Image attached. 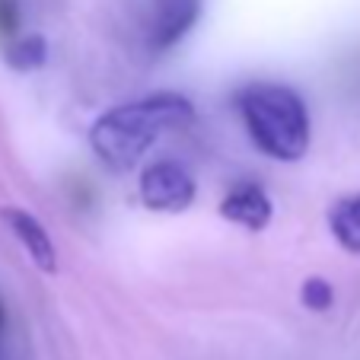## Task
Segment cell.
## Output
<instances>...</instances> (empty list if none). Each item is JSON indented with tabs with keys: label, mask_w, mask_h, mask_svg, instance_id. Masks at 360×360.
<instances>
[{
	"label": "cell",
	"mask_w": 360,
	"mask_h": 360,
	"mask_svg": "<svg viewBox=\"0 0 360 360\" xmlns=\"http://www.w3.org/2000/svg\"><path fill=\"white\" fill-rule=\"evenodd\" d=\"M0 220L10 226V233L16 236V243L26 249V255L32 259V265L45 274L58 271V249L51 243V233L41 226L39 217H32L22 207H4L0 211Z\"/></svg>",
	"instance_id": "cell-4"
},
{
	"label": "cell",
	"mask_w": 360,
	"mask_h": 360,
	"mask_svg": "<svg viewBox=\"0 0 360 360\" xmlns=\"http://www.w3.org/2000/svg\"><path fill=\"white\" fill-rule=\"evenodd\" d=\"M0 326H4V309H0Z\"/></svg>",
	"instance_id": "cell-10"
},
{
	"label": "cell",
	"mask_w": 360,
	"mask_h": 360,
	"mask_svg": "<svg viewBox=\"0 0 360 360\" xmlns=\"http://www.w3.org/2000/svg\"><path fill=\"white\" fill-rule=\"evenodd\" d=\"M198 16H201V0H160L153 26H150L153 48H172L179 39L188 35Z\"/></svg>",
	"instance_id": "cell-6"
},
{
	"label": "cell",
	"mask_w": 360,
	"mask_h": 360,
	"mask_svg": "<svg viewBox=\"0 0 360 360\" xmlns=\"http://www.w3.org/2000/svg\"><path fill=\"white\" fill-rule=\"evenodd\" d=\"M300 300H303L306 309L313 313H326L328 306L335 303V290L326 278H306L303 287H300Z\"/></svg>",
	"instance_id": "cell-9"
},
{
	"label": "cell",
	"mask_w": 360,
	"mask_h": 360,
	"mask_svg": "<svg viewBox=\"0 0 360 360\" xmlns=\"http://www.w3.org/2000/svg\"><path fill=\"white\" fill-rule=\"evenodd\" d=\"M48 61V45L41 35H26V39L13 41L7 48V64L20 74H29V70H39L41 64Z\"/></svg>",
	"instance_id": "cell-8"
},
{
	"label": "cell",
	"mask_w": 360,
	"mask_h": 360,
	"mask_svg": "<svg viewBox=\"0 0 360 360\" xmlns=\"http://www.w3.org/2000/svg\"><path fill=\"white\" fill-rule=\"evenodd\" d=\"M195 179L182 163L157 160L141 172V201L157 214H182L195 201Z\"/></svg>",
	"instance_id": "cell-3"
},
{
	"label": "cell",
	"mask_w": 360,
	"mask_h": 360,
	"mask_svg": "<svg viewBox=\"0 0 360 360\" xmlns=\"http://www.w3.org/2000/svg\"><path fill=\"white\" fill-rule=\"evenodd\" d=\"M335 243L351 255H360V195H347L328 211Z\"/></svg>",
	"instance_id": "cell-7"
},
{
	"label": "cell",
	"mask_w": 360,
	"mask_h": 360,
	"mask_svg": "<svg viewBox=\"0 0 360 360\" xmlns=\"http://www.w3.org/2000/svg\"><path fill=\"white\" fill-rule=\"evenodd\" d=\"M236 109L249 141L278 163H297L313 141L309 109L297 89L284 83H245L236 93Z\"/></svg>",
	"instance_id": "cell-2"
},
{
	"label": "cell",
	"mask_w": 360,
	"mask_h": 360,
	"mask_svg": "<svg viewBox=\"0 0 360 360\" xmlns=\"http://www.w3.org/2000/svg\"><path fill=\"white\" fill-rule=\"evenodd\" d=\"M220 217L243 226V230H249V233H262L274 217V204L262 185L243 182L224 195V201H220Z\"/></svg>",
	"instance_id": "cell-5"
},
{
	"label": "cell",
	"mask_w": 360,
	"mask_h": 360,
	"mask_svg": "<svg viewBox=\"0 0 360 360\" xmlns=\"http://www.w3.org/2000/svg\"><path fill=\"white\" fill-rule=\"evenodd\" d=\"M195 122V105L182 93H150L134 102H124L96 118L89 131L93 153L115 172L134 169L153 143L166 134L185 131Z\"/></svg>",
	"instance_id": "cell-1"
}]
</instances>
